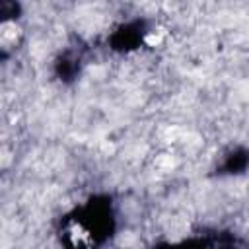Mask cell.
Here are the masks:
<instances>
[{
    "label": "cell",
    "mask_w": 249,
    "mask_h": 249,
    "mask_svg": "<svg viewBox=\"0 0 249 249\" xmlns=\"http://www.w3.org/2000/svg\"><path fill=\"white\" fill-rule=\"evenodd\" d=\"M16 37H18V27L16 23H2V31H0V39L4 45H12L16 43Z\"/></svg>",
    "instance_id": "cell-1"
}]
</instances>
